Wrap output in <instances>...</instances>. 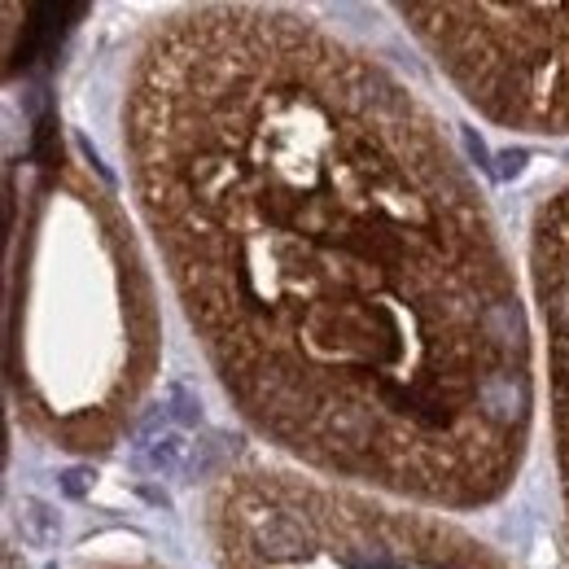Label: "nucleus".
<instances>
[{"label":"nucleus","instance_id":"2","mask_svg":"<svg viewBox=\"0 0 569 569\" xmlns=\"http://www.w3.org/2000/svg\"><path fill=\"white\" fill-rule=\"evenodd\" d=\"M158 302L132 224L70 158L35 163L13 198L9 395L22 430L101 456L158 377Z\"/></svg>","mask_w":569,"mask_h":569},{"label":"nucleus","instance_id":"1","mask_svg":"<svg viewBox=\"0 0 569 569\" xmlns=\"http://www.w3.org/2000/svg\"><path fill=\"white\" fill-rule=\"evenodd\" d=\"M123 154L233 407L307 469L469 512L535 425V351L486 193L390 67L280 4L154 18Z\"/></svg>","mask_w":569,"mask_h":569},{"label":"nucleus","instance_id":"6","mask_svg":"<svg viewBox=\"0 0 569 569\" xmlns=\"http://www.w3.org/2000/svg\"><path fill=\"white\" fill-rule=\"evenodd\" d=\"M84 569H154L145 561H97V565H84Z\"/></svg>","mask_w":569,"mask_h":569},{"label":"nucleus","instance_id":"3","mask_svg":"<svg viewBox=\"0 0 569 569\" xmlns=\"http://www.w3.org/2000/svg\"><path fill=\"white\" fill-rule=\"evenodd\" d=\"M215 569H508L469 530L294 469H228L201 495Z\"/></svg>","mask_w":569,"mask_h":569},{"label":"nucleus","instance_id":"5","mask_svg":"<svg viewBox=\"0 0 569 569\" xmlns=\"http://www.w3.org/2000/svg\"><path fill=\"white\" fill-rule=\"evenodd\" d=\"M530 289H535L543 355H547V416L552 456L569 535V184L538 201L530 224Z\"/></svg>","mask_w":569,"mask_h":569},{"label":"nucleus","instance_id":"4","mask_svg":"<svg viewBox=\"0 0 569 569\" xmlns=\"http://www.w3.org/2000/svg\"><path fill=\"white\" fill-rule=\"evenodd\" d=\"M407 31L477 114L569 136V4H399Z\"/></svg>","mask_w":569,"mask_h":569},{"label":"nucleus","instance_id":"7","mask_svg":"<svg viewBox=\"0 0 569 569\" xmlns=\"http://www.w3.org/2000/svg\"><path fill=\"white\" fill-rule=\"evenodd\" d=\"M4 569H18V556H13V552H9V561H4Z\"/></svg>","mask_w":569,"mask_h":569}]
</instances>
